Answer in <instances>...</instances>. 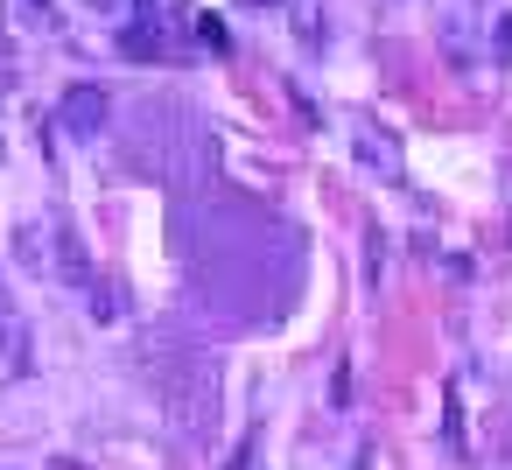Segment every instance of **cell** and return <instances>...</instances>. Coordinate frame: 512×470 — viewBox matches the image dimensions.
<instances>
[{
    "mask_svg": "<svg viewBox=\"0 0 512 470\" xmlns=\"http://www.w3.org/2000/svg\"><path fill=\"white\" fill-rule=\"evenodd\" d=\"M155 386H162V407L176 414V428H204L211 421V365L204 358L155 344Z\"/></svg>",
    "mask_w": 512,
    "mask_h": 470,
    "instance_id": "6da1fadb",
    "label": "cell"
},
{
    "mask_svg": "<svg viewBox=\"0 0 512 470\" xmlns=\"http://www.w3.org/2000/svg\"><path fill=\"white\" fill-rule=\"evenodd\" d=\"M57 120H64L71 134H92V127L106 120V92H99V85H71L64 106H57Z\"/></svg>",
    "mask_w": 512,
    "mask_h": 470,
    "instance_id": "7a4b0ae2",
    "label": "cell"
},
{
    "mask_svg": "<svg viewBox=\"0 0 512 470\" xmlns=\"http://www.w3.org/2000/svg\"><path fill=\"white\" fill-rule=\"evenodd\" d=\"M57 274H64V281H78V288H92V267H85V253H78L71 218H57Z\"/></svg>",
    "mask_w": 512,
    "mask_h": 470,
    "instance_id": "3957f363",
    "label": "cell"
},
{
    "mask_svg": "<svg viewBox=\"0 0 512 470\" xmlns=\"http://www.w3.org/2000/svg\"><path fill=\"white\" fill-rule=\"evenodd\" d=\"M442 442L463 456L470 442H463V400H456V386H442Z\"/></svg>",
    "mask_w": 512,
    "mask_h": 470,
    "instance_id": "277c9868",
    "label": "cell"
},
{
    "mask_svg": "<svg viewBox=\"0 0 512 470\" xmlns=\"http://www.w3.org/2000/svg\"><path fill=\"white\" fill-rule=\"evenodd\" d=\"M190 29H197V43H204V50H218V57L232 50V29H225L218 15H190Z\"/></svg>",
    "mask_w": 512,
    "mask_h": 470,
    "instance_id": "5b68a950",
    "label": "cell"
},
{
    "mask_svg": "<svg viewBox=\"0 0 512 470\" xmlns=\"http://www.w3.org/2000/svg\"><path fill=\"white\" fill-rule=\"evenodd\" d=\"M330 400H337V407H351V365H337V372H330Z\"/></svg>",
    "mask_w": 512,
    "mask_h": 470,
    "instance_id": "8992f818",
    "label": "cell"
},
{
    "mask_svg": "<svg viewBox=\"0 0 512 470\" xmlns=\"http://www.w3.org/2000/svg\"><path fill=\"white\" fill-rule=\"evenodd\" d=\"M225 470H253V435H246V442H239V456H232V463H225Z\"/></svg>",
    "mask_w": 512,
    "mask_h": 470,
    "instance_id": "52a82bcc",
    "label": "cell"
},
{
    "mask_svg": "<svg viewBox=\"0 0 512 470\" xmlns=\"http://www.w3.org/2000/svg\"><path fill=\"white\" fill-rule=\"evenodd\" d=\"M498 57H512V15L498 22Z\"/></svg>",
    "mask_w": 512,
    "mask_h": 470,
    "instance_id": "ba28073f",
    "label": "cell"
},
{
    "mask_svg": "<svg viewBox=\"0 0 512 470\" xmlns=\"http://www.w3.org/2000/svg\"><path fill=\"white\" fill-rule=\"evenodd\" d=\"M246 8H281V0H246Z\"/></svg>",
    "mask_w": 512,
    "mask_h": 470,
    "instance_id": "9c48e42d",
    "label": "cell"
}]
</instances>
